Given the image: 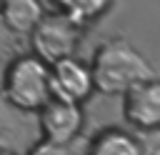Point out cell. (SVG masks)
Instances as JSON below:
<instances>
[{"label":"cell","mask_w":160,"mask_h":155,"mask_svg":"<svg viewBox=\"0 0 160 155\" xmlns=\"http://www.w3.org/2000/svg\"><path fill=\"white\" fill-rule=\"evenodd\" d=\"M95 90L102 95H125L135 85L155 78L148 58L125 38L105 40L90 58Z\"/></svg>","instance_id":"1"},{"label":"cell","mask_w":160,"mask_h":155,"mask_svg":"<svg viewBox=\"0 0 160 155\" xmlns=\"http://www.w3.org/2000/svg\"><path fill=\"white\" fill-rule=\"evenodd\" d=\"M2 98L20 112H40L52 100L50 65L35 52L15 55L2 75Z\"/></svg>","instance_id":"2"},{"label":"cell","mask_w":160,"mask_h":155,"mask_svg":"<svg viewBox=\"0 0 160 155\" xmlns=\"http://www.w3.org/2000/svg\"><path fill=\"white\" fill-rule=\"evenodd\" d=\"M82 28L72 18L52 10L45 12L42 20L30 32V45L38 58H42L48 65H55L65 58H75L80 42H82Z\"/></svg>","instance_id":"3"},{"label":"cell","mask_w":160,"mask_h":155,"mask_svg":"<svg viewBox=\"0 0 160 155\" xmlns=\"http://www.w3.org/2000/svg\"><path fill=\"white\" fill-rule=\"evenodd\" d=\"M122 118L138 132L145 135L160 132V80L158 78H150L122 95Z\"/></svg>","instance_id":"4"},{"label":"cell","mask_w":160,"mask_h":155,"mask_svg":"<svg viewBox=\"0 0 160 155\" xmlns=\"http://www.w3.org/2000/svg\"><path fill=\"white\" fill-rule=\"evenodd\" d=\"M85 125V115H82V105L52 98L40 112H38V128L42 140L50 142H60V145H70Z\"/></svg>","instance_id":"5"},{"label":"cell","mask_w":160,"mask_h":155,"mask_svg":"<svg viewBox=\"0 0 160 155\" xmlns=\"http://www.w3.org/2000/svg\"><path fill=\"white\" fill-rule=\"evenodd\" d=\"M52 72V98L82 105L95 92V78L90 70V62H82L80 58H65L55 65H50Z\"/></svg>","instance_id":"6"},{"label":"cell","mask_w":160,"mask_h":155,"mask_svg":"<svg viewBox=\"0 0 160 155\" xmlns=\"http://www.w3.org/2000/svg\"><path fill=\"white\" fill-rule=\"evenodd\" d=\"M88 155H145V145L122 128H105L92 138Z\"/></svg>","instance_id":"7"},{"label":"cell","mask_w":160,"mask_h":155,"mask_svg":"<svg viewBox=\"0 0 160 155\" xmlns=\"http://www.w3.org/2000/svg\"><path fill=\"white\" fill-rule=\"evenodd\" d=\"M0 12L18 35L20 32L30 35L35 25L42 20L45 8L40 0H0Z\"/></svg>","instance_id":"8"},{"label":"cell","mask_w":160,"mask_h":155,"mask_svg":"<svg viewBox=\"0 0 160 155\" xmlns=\"http://www.w3.org/2000/svg\"><path fill=\"white\" fill-rule=\"evenodd\" d=\"M50 2H52V10L72 18L80 25H90L100 20L112 8V0H50Z\"/></svg>","instance_id":"9"},{"label":"cell","mask_w":160,"mask_h":155,"mask_svg":"<svg viewBox=\"0 0 160 155\" xmlns=\"http://www.w3.org/2000/svg\"><path fill=\"white\" fill-rule=\"evenodd\" d=\"M28 155H72L70 145H60V142H50V140H40L35 142Z\"/></svg>","instance_id":"10"},{"label":"cell","mask_w":160,"mask_h":155,"mask_svg":"<svg viewBox=\"0 0 160 155\" xmlns=\"http://www.w3.org/2000/svg\"><path fill=\"white\" fill-rule=\"evenodd\" d=\"M15 38H18V32L8 25V20H5L2 12H0V58L8 55V52H12V48H15Z\"/></svg>","instance_id":"11"},{"label":"cell","mask_w":160,"mask_h":155,"mask_svg":"<svg viewBox=\"0 0 160 155\" xmlns=\"http://www.w3.org/2000/svg\"><path fill=\"white\" fill-rule=\"evenodd\" d=\"M0 155H10V152H0Z\"/></svg>","instance_id":"12"}]
</instances>
